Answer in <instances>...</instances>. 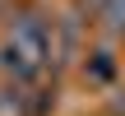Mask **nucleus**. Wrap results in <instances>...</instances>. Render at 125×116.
<instances>
[{
    "label": "nucleus",
    "instance_id": "nucleus-1",
    "mask_svg": "<svg viewBox=\"0 0 125 116\" xmlns=\"http://www.w3.org/2000/svg\"><path fill=\"white\" fill-rule=\"evenodd\" d=\"M46 51H51L46 28L32 23V19H23V23H14V33H9V42H5V65H9L14 74H37L42 60H46Z\"/></svg>",
    "mask_w": 125,
    "mask_h": 116
}]
</instances>
